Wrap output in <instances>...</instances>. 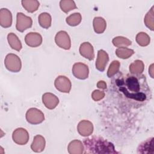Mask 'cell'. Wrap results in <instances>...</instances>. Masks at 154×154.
Returning a JSON list of instances; mask_svg holds the SVG:
<instances>
[{"label": "cell", "instance_id": "6da1fadb", "mask_svg": "<svg viewBox=\"0 0 154 154\" xmlns=\"http://www.w3.org/2000/svg\"><path fill=\"white\" fill-rule=\"evenodd\" d=\"M112 85L117 93L134 107L144 105L152 98V91L144 75L119 73Z\"/></svg>", "mask_w": 154, "mask_h": 154}, {"label": "cell", "instance_id": "7a4b0ae2", "mask_svg": "<svg viewBox=\"0 0 154 154\" xmlns=\"http://www.w3.org/2000/svg\"><path fill=\"white\" fill-rule=\"evenodd\" d=\"M83 143L84 153H118L112 143L100 137L85 138Z\"/></svg>", "mask_w": 154, "mask_h": 154}, {"label": "cell", "instance_id": "3957f363", "mask_svg": "<svg viewBox=\"0 0 154 154\" xmlns=\"http://www.w3.org/2000/svg\"><path fill=\"white\" fill-rule=\"evenodd\" d=\"M4 64L6 69L12 72H18L22 67L20 58L16 54H8L5 57Z\"/></svg>", "mask_w": 154, "mask_h": 154}, {"label": "cell", "instance_id": "277c9868", "mask_svg": "<svg viewBox=\"0 0 154 154\" xmlns=\"http://www.w3.org/2000/svg\"><path fill=\"white\" fill-rule=\"evenodd\" d=\"M26 119L31 124L37 125L43 122L45 116L40 109L35 108H31L26 111Z\"/></svg>", "mask_w": 154, "mask_h": 154}, {"label": "cell", "instance_id": "5b68a950", "mask_svg": "<svg viewBox=\"0 0 154 154\" xmlns=\"http://www.w3.org/2000/svg\"><path fill=\"white\" fill-rule=\"evenodd\" d=\"M32 24V19L22 13H17L16 27L18 31L23 32L26 29L31 28Z\"/></svg>", "mask_w": 154, "mask_h": 154}, {"label": "cell", "instance_id": "8992f818", "mask_svg": "<svg viewBox=\"0 0 154 154\" xmlns=\"http://www.w3.org/2000/svg\"><path fill=\"white\" fill-rule=\"evenodd\" d=\"M56 44L61 48L68 50L71 46V41L70 37L67 32L60 31L58 32L55 37Z\"/></svg>", "mask_w": 154, "mask_h": 154}, {"label": "cell", "instance_id": "52a82bcc", "mask_svg": "<svg viewBox=\"0 0 154 154\" xmlns=\"http://www.w3.org/2000/svg\"><path fill=\"white\" fill-rule=\"evenodd\" d=\"M12 138L15 143L19 145H25L29 140V134L25 129L19 128L13 131Z\"/></svg>", "mask_w": 154, "mask_h": 154}, {"label": "cell", "instance_id": "ba28073f", "mask_svg": "<svg viewBox=\"0 0 154 154\" xmlns=\"http://www.w3.org/2000/svg\"><path fill=\"white\" fill-rule=\"evenodd\" d=\"M72 73L76 78L85 79L88 76L89 69L86 64L82 63H76L73 66Z\"/></svg>", "mask_w": 154, "mask_h": 154}, {"label": "cell", "instance_id": "9c48e42d", "mask_svg": "<svg viewBox=\"0 0 154 154\" xmlns=\"http://www.w3.org/2000/svg\"><path fill=\"white\" fill-rule=\"evenodd\" d=\"M54 85L57 90L63 93H69L71 89V82L68 78L65 76H58L54 82Z\"/></svg>", "mask_w": 154, "mask_h": 154}, {"label": "cell", "instance_id": "30bf717a", "mask_svg": "<svg viewBox=\"0 0 154 154\" xmlns=\"http://www.w3.org/2000/svg\"><path fill=\"white\" fill-rule=\"evenodd\" d=\"M25 42L30 47H37L42 43V37L37 32H29L25 37Z\"/></svg>", "mask_w": 154, "mask_h": 154}, {"label": "cell", "instance_id": "8fae6325", "mask_svg": "<svg viewBox=\"0 0 154 154\" xmlns=\"http://www.w3.org/2000/svg\"><path fill=\"white\" fill-rule=\"evenodd\" d=\"M77 129L81 135L83 137H87L93 133V125L91 122L83 120L78 123Z\"/></svg>", "mask_w": 154, "mask_h": 154}, {"label": "cell", "instance_id": "7c38bea8", "mask_svg": "<svg viewBox=\"0 0 154 154\" xmlns=\"http://www.w3.org/2000/svg\"><path fill=\"white\" fill-rule=\"evenodd\" d=\"M42 102L45 106L49 109H54L59 103L58 98L51 93H45L42 96Z\"/></svg>", "mask_w": 154, "mask_h": 154}, {"label": "cell", "instance_id": "4fadbf2b", "mask_svg": "<svg viewBox=\"0 0 154 154\" xmlns=\"http://www.w3.org/2000/svg\"><path fill=\"white\" fill-rule=\"evenodd\" d=\"M109 60L108 54L103 50L100 49L97 52V57L96 61V69L101 72L104 71Z\"/></svg>", "mask_w": 154, "mask_h": 154}, {"label": "cell", "instance_id": "5bb4252c", "mask_svg": "<svg viewBox=\"0 0 154 154\" xmlns=\"http://www.w3.org/2000/svg\"><path fill=\"white\" fill-rule=\"evenodd\" d=\"M79 52L82 57L89 60H93L94 58L93 47L89 42H84L80 45Z\"/></svg>", "mask_w": 154, "mask_h": 154}, {"label": "cell", "instance_id": "9a60e30c", "mask_svg": "<svg viewBox=\"0 0 154 154\" xmlns=\"http://www.w3.org/2000/svg\"><path fill=\"white\" fill-rule=\"evenodd\" d=\"M12 23V14L7 8L0 10V25L3 28H8Z\"/></svg>", "mask_w": 154, "mask_h": 154}, {"label": "cell", "instance_id": "2e32d148", "mask_svg": "<svg viewBox=\"0 0 154 154\" xmlns=\"http://www.w3.org/2000/svg\"><path fill=\"white\" fill-rule=\"evenodd\" d=\"M45 144L46 141L45 138L40 135H37L34 137L31 148L35 152H41L44 150Z\"/></svg>", "mask_w": 154, "mask_h": 154}, {"label": "cell", "instance_id": "e0dca14e", "mask_svg": "<svg viewBox=\"0 0 154 154\" xmlns=\"http://www.w3.org/2000/svg\"><path fill=\"white\" fill-rule=\"evenodd\" d=\"M137 153H153V138H150L141 143L137 148Z\"/></svg>", "mask_w": 154, "mask_h": 154}, {"label": "cell", "instance_id": "ac0fdd59", "mask_svg": "<svg viewBox=\"0 0 154 154\" xmlns=\"http://www.w3.org/2000/svg\"><path fill=\"white\" fill-rule=\"evenodd\" d=\"M67 149L70 154H82L84 153V144L81 141L75 140L69 144Z\"/></svg>", "mask_w": 154, "mask_h": 154}, {"label": "cell", "instance_id": "d6986e66", "mask_svg": "<svg viewBox=\"0 0 154 154\" xmlns=\"http://www.w3.org/2000/svg\"><path fill=\"white\" fill-rule=\"evenodd\" d=\"M106 27L105 20L101 17H95L93 19V28L94 32L97 34L103 33Z\"/></svg>", "mask_w": 154, "mask_h": 154}, {"label": "cell", "instance_id": "ffe728a7", "mask_svg": "<svg viewBox=\"0 0 154 154\" xmlns=\"http://www.w3.org/2000/svg\"><path fill=\"white\" fill-rule=\"evenodd\" d=\"M7 40L11 48L17 51H20L22 49V44L18 37L14 33L10 32L7 35Z\"/></svg>", "mask_w": 154, "mask_h": 154}, {"label": "cell", "instance_id": "44dd1931", "mask_svg": "<svg viewBox=\"0 0 154 154\" xmlns=\"http://www.w3.org/2000/svg\"><path fill=\"white\" fill-rule=\"evenodd\" d=\"M144 69V63L141 60H137L132 62L129 66V72L131 74H141Z\"/></svg>", "mask_w": 154, "mask_h": 154}, {"label": "cell", "instance_id": "7402d4cb", "mask_svg": "<svg viewBox=\"0 0 154 154\" xmlns=\"http://www.w3.org/2000/svg\"><path fill=\"white\" fill-rule=\"evenodd\" d=\"M23 7L29 13L35 11L39 7V2L37 0H23L22 1Z\"/></svg>", "mask_w": 154, "mask_h": 154}, {"label": "cell", "instance_id": "603a6c76", "mask_svg": "<svg viewBox=\"0 0 154 154\" xmlns=\"http://www.w3.org/2000/svg\"><path fill=\"white\" fill-rule=\"evenodd\" d=\"M38 23L40 25L45 29H48L51 25V15L46 12L42 13L38 16Z\"/></svg>", "mask_w": 154, "mask_h": 154}, {"label": "cell", "instance_id": "cb8c5ba5", "mask_svg": "<svg viewBox=\"0 0 154 154\" xmlns=\"http://www.w3.org/2000/svg\"><path fill=\"white\" fill-rule=\"evenodd\" d=\"M134 54V50L127 48L126 47L119 48L116 51V55L122 59H127L131 57Z\"/></svg>", "mask_w": 154, "mask_h": 154}, {"label": "cell", "instance_id": "d4e9b609", "mask_svg": "<svg viewBox=\"0 0 154 154\" xmlns=\"http://www.w3.org/2000/svg\"><path fill=\"white\" fill-rule=\"evenodd\" d=\"M112 42L113 45L117 48L126 47L130 46L132 43V42L130 40L122 36H117L114 37L112 39Z\"/></svg>", "mask_w": 154, "mask_h": 154}, {"label": "cell", "instance_id": "484cf974", "mask_svg": "<svg viewBox=\"0 0 154 154\" xmlns=\"http://www.w3.org/2000/svg\"><path fill=\"white\" fill-rule=\"evenodd\" d=\"M153 6L151 9L147 12L146 14L144 22L146 26L149 28L150 30L153 31L154 29V12H153Z\"/></svg>", "mask_w": 154, "mask_h": 154}, {"label": "cell", "instance_id": "4316f807", "mask_svg": "<svg viewBox=\"0 0 154 154\" xmlns=\"http://www.w3.org/2000/svg\"><path fill=\"white\" fill-rule=\"evenodd\" d=\"M82 20L81 15L79 13H75L66 17V21L67 23L72 26H75L79 25Z\"/></svg>", "mask_w": 154, "mask_h": 154}, {"label": "cell", "instance_id": "83f0119b", "mask_svg": "<svg viewBox=\"0 0 154 154\" xmlns=\"http://www.w3.org/2000/svg\"><path fill=\"white\" fill-rule=\"evenodd\" d=\"M60 6L62 11L66 13L76 8V5L72 0H61L60 2Z\"/></svg>", "mask_w": 154, "mask_h": 154}, {"label": "cell", "instance_id": "f1b7e54d", "mask_svg": "<svg viewBox=\"0 0 154 154\" xmlns=\"http://www.w3.org/2000/svg\"><path fill=\"white\" fill-rule=\"evenodd\" d=\"M136 42L141 46H146L150 42V37L144 32H140L136 35Z\"/></svg>", "mask_w": 154, "mask_h": 154}, {"label": "cell", "instance_id": "f546056e", "mask_svg": "<svg viewBox=\"0 0 154 154\" xmlns=\"http://www.w3.org/2000/svg\"><path fill=\"white\" fill-rule=\"evenodd\" d=\"M120 62L117 60H114L112 61V63L110 64L109 68L107 71V76L109 78H111L113 76H114L116 74H117L120 69Z\"/></svg>", "mask_w": 154, "mask_h": 154}, {"label": "cell", "instance_id": "4dcf8cb0", "mask_svg": "<svg viewBox=\"0 0 154 154\" xmlns=\"http://www.w3.org/2000/svg\"><path fill=\"white\" fill-rule=\"evenodd\" d=\"M105 96V93L102 91L95 90L91 94V97L94 101H99L102 99Z\"/></svg>", "mask_w": 154, "mask_h": 154}, {"label": "cell", "instance_id": "1f68e13d", "mask_svg": "<svg viewBox=\"0 0 154 154\" xmlns=\"http://www.w3.org/2000/svg\"><path fill=\"white\" fill-rule=\"evenodd\" d=\"M97 87L99 88L100 89H106V84L105 81H99L97 83Z\"/></svg>", "mask_w": 154, "mask_h": 154}, {"label": "cell", "instance_id": "d6a6232c", "mask_svg": "<svg viewBox=\"0 0 154 154\" xmlns=\"http://www.w3.org/2000/svg\"><path fill=\"white\" fill-rule=\"evenodd\" d=\"M153 64H151V66H150L149 67V73L151 76L152 78H153Z\"/></svg>", "mask_w": 154, "mask_h": 154}]
</instances>
